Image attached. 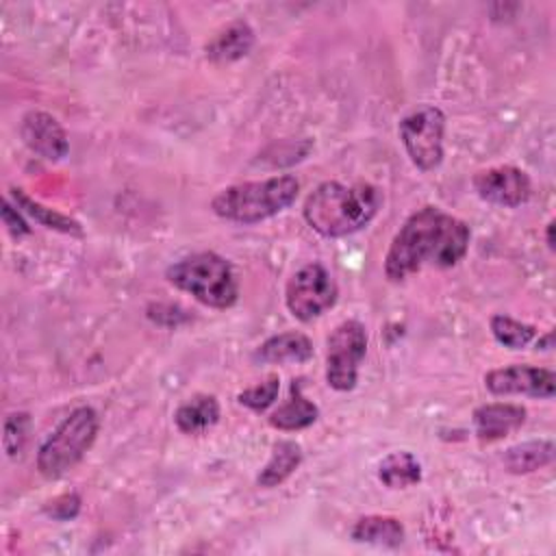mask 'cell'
<instances>
[{"label": "cell", "mask_w": 556, "mask_h": 556, "mask_svg": "<svg viewBox=\"0 0 556 556\" xmlns=\"http://www.w3.org/2000/svg\"><path fill=\"white\" fill-rule=\"evenodd\" d=\"M302 463V445L291 439H280L271 445L269 460L256 476V484L263 489L280 486Z\"/></svg>", "instance_id": "obj_18"}, {"label": "cell", "mask_w": 556, "mask_h": 556, "mask_svg": "<svg viewBox=\"0 0 556 556\" xmlns=\"http://www.w3.org/2000/svg\"><path fill=\"white\" fill-rule=\"evenodd\" d=\"M352 541L376 547H397L404 543V526L391 515H365L358 517L350 530Z\"/></svg>", "instance_id": "obj_17"}, {"label": "cell", "mask_w": 556, "mask_h": 556, "mask_svg": "<svg viewBox=\"0 0 556 556\" xmlns=\"http://www.w3.org/2000/svg\"><path fill=\"white\" fill-rule=\"evenodd\" d=\"M378 480L389 489H408L421 482V465L415 454L397 450L387 454L378 465Z\"/></svg>", "instance_id": "obj_20"}, {"label": "cell", "mask_w": 556, "mask_h": 556, "mask_svg": "<svg viewBox=\"0 0 556 556\" xmlns=\"http://www.w3.org/2000/svg\"><path fill=\"white\" fill-rule=\"evenodd\" d=\"M254 46V30L245 20H235L222 26L204 46V54L213 63H235L250 54Z\"/></svg>", "instance_id": "obj_13"}, {"label": "cell", "mask_w": 556, "mask_h": 556, "mask_svg": "<svg viewBox=\"0 0 556 556\" xmlns=\"http://www.w3.org/2000/svg\"><path fill=\"white\" fill-rule=\"evenodd\" d=\"M339 287L321 263L300 267L285 287L287 311L300 321H313L337 304Z\"/></svg>", "instance_id": "obj_8"}, {"label": "cell", "mask_w": 556, "mask_h": 556, "mask_svg": "<svg viewBox=\"0 0 556 556\" xmlns=\"http://www.w3.org/2000/svg\"><path fill=\"white\" fill-rule=\"evenodd\" d=\"M471 187L480 200L506 208H517L532 195L530 176L515 165H493L480 169L473 174Z\"/></svg>", "instance_id": "obj_9"}, {"label": "cell", "mask_w": 556, "mask_h": 556, "mask_svg": "<svg viewBox=\"0 0 556 556\" xmlns=\"http://www.w3.org/2000/svg\"><path fill=\"white\" fill-rule=\"evenodd\" d=\"M0 215H2V224L7 226V230L11 232V237L20 239V237H26L30 232V226L28 222L22 217V211L11 204L9 200H2V208H0Z\"/></svg>", "instance_id": "obj_26"}, {"label": "cell", "mask_w": 556, "mask_h": 556, "mask_svg": "<svg viewBox=\"0 0 556 556\" xmlns=\"http://www.w3.org/2000/svg\"><path fill=\"white\" fill-rule=\"evenodd\" d=\"M9 191H11V198H13L15 206H17L22 213L30 215L37 224H41V226H46V228H50V230L65 232V235H76V237L83 235V228H80V224H78L76 219H72V217H67V215H63V213H59V211H54V208L43 206L41 202H37V200H33L30 195H26L24 189L11 187Z\"/></svg>", "instance_id": "obj_21"}, {"label": "cell", "mask_w": 556, "mask_h": 556, "mask_svg": "<svg viewBox=\"0 0 556 556\" xmlns=\"http://www.w3.org/2000/svg\"><path fill=\"white\" fill-rule=\"evenodd\" d=\"M400 141L406 156L419 172H432L443 163V137H445V115L439 106L426 104L397 124Z\"/></svg>", "instance_id": "obj_6"}, {"label": "cell", "mask_w": 556, "mask_h": 556, "mask_svg": "<svg viewBox=\"0 0 556 556\" xmlns=\"http://www.w3.org/2000/svg\"><path fill=\"white\" fill-rule=\"evenodd\" d=\"M554 226H556L554 219H549L547 226H545V243H547L549 250H554Z\"/></svg>", "instance_id": "obj_27"}, {"label": "cell", "mask_w": 556, "mask_h": 556, "mask_svg": "<svg viewBox=\"0 0 556 556\" xmlns=\"http://www.w3.org/2000/svg\"><path fill=\"white\" fill-rule=\"evenodd\" d=\"M319 417V408L315 402H311L304 393L298 380L291 384L289 400L282 402L271 415H269V426L278 428L282 432H293V430H304L313 426Z\"/></svg>", "instance_id": "obj_16"}, {"label": "cell", "mask_w": 556, "mask_h": 556, "mask_svg": "<svg viewBox=\"0 0 556 556\" xmlns=\"http://www.w3.org/2000/svg\"><path fill=\"white\" fill-rule=\"evenodd\" d=\"M254 358L258 363H269V365H282V363H306L313 358V343L304 332L298 330H287L278 332L269 339H265L256 352Z\"/></svg>", "instance_id": "obj_14"}, {"label": "cell", "mask_w": 556, "mask_h": 556, "mask_svg": "<svg viewBox=\"0 0 556 556\" xmlns=\"http://www.w3.org/2000/svg\"><path fill=\"white\" fill-rule=\"evenodd\" d=\"M536 348H541V350H549V348H552V332H547L543 341L539 339V341H536Z\"/></svg>", "instance_id": "obj_28"}, {"label": "cell", "mask_w": 556, "mask_h": 556, "mask_svg": "<svg viewBox=\"0 0 556 556\" xmlns=\"http://www.w3.org/2000/svg\"><path fill=\"white\" fill-rule=\"evenodd\" d=\"M278 391H280V378H278V374H269L265 380L243 389L237 395V402L254 413H265L276 402Z\"/></svg>", "instance_id": "obj_23"}, {"label": "cell", "mask_w": 556, "mask_h": 556, "mask_svg": "<svg viewBox=\"0 0 556 556\" xmlns=\"http://www.w3.org/2000/svg\"><path fill=\"white\" fill-rule=\"evenodd\" d=\"M526 408L513 402H489L480 404L473 415V432L480 441H500L513 432H517L526 424Z\"/></svg>", "instance_id": "obj_12"}, {"label": "cell", "mask_w": 556, "mask_h": 556, "mask_svg": "<svg viewBox=\"0 0 556 556\" xmlns=\"http://www.w3.org/2000/svg\"><path fill=\"white\" fill-rule=\"evenodd\" d=\"M367 354V330L358 319L341 321L326 339V382L345 393L358 382V367Z\"/></svg>", "instance_id": "obj_7"}, {"label": "cell", "mask_w": 556, "mask_h": 556, "mask_svg": "<svg viewBox=\"0 0 556 556\" xmlns=\"http://www.w3.org/2000/svg\"><path fill=\"white\" fill-rule=\"evenodd\" d=\"M78 508H80V497L76 493H63L59 497H54L52 502H48L43 506V513L52 519H59V521H70L78 515Z\"/></svg>", "instance_id": "obj_25"}, {"label": "cell", "mask_w": 556, "mask_h": 556, "mask_svg": "<svg viewBox=\"0 0 556 556\" xmlns=\"http://www.w3.org/2000/svg\"><path fill=\"white\" fill-rule=\"evenodd\" d=\"M382 191L371 182L326 180L304 200L302 215L321 237L339 239L363 230L380 211Z\"/></svg>", "instance_id": "obj_2"}, {"label": "cell", "mask_w": 556, "mask_h": 556, "mask_svg": "<svg viewBox=\"0 0 556 556\" xmlns=\"http://www.w3.org/2000/svg\"><path fill=\"white\" fill-rule=\"evenodd\" d=\"M298 191L300 182L291 174L237 182L213 195L211 211L226 222L252 226L289 208L295 202Z\"/></svg>", "instance_id": "obj_3"}, {"label": "cell", "mask_w": 556, "mask_h": 556, "mask_svg": "<svg viewBox=\"0 0 556 556\" xmlns=\"http://www.w3.org/2000/svg\"><path fill=\"white\" fill-rule=\"evenodd\" d=\"M484 387L491 395H528L552 400L556 393V374L534 365H508L486 371Z\"/></svg>", "instance_id": "obj_10"}, {"label": "cell", "mask_w": 556, "mask_h": 556, "mask_svg": "<svg viewBox=\"0 0 556 556\" xmlns=\"http://www.w3.org/2000/svg\"><path fill=\"white\" fill-rule=\"evenodd\" d=\"M491 334L493 339L508 348V350H523L526 345H530L536 337V328L532 324H526V321H519L510 315H493L491 321Z\"/></svg>", "instance_id": "obj_22"}, {"label": "cell", "mask_w": 556, "mask_h": 556, "mask_svg": "<svg viewBox=\"0 0 556 556\" xmlns=\"http://www.w3.org/2000/svg\"><path fill=\"white\" fill-rule=\"evenodd\" d=\"M30 430V415L28 413H9L4 419V434H2V447L7 456L15 458L22 454Z\"/></svg>", "instance_id": "obj_24"}, {"label": "cell", "mask_w": 556, "mask_h": 556, "mask_svg": "<svg viewBox=\"0 0 556 556\" xmlns=\"http://www.w3.org/2000/svg\"><path fill=\"white\" fill-rule=\"evenodd\" d=\"M165 278L178 291L208 308H230L239 300V282L228 258L217 252H195L165 269Z\"/></svg>", "instance_id": "obj_4"}, {"label": "cell", "mask_w": 556, "mask_h": 556, "mask_svg": "<svg viewBox=\"0 0 556 556\" xmlns=\"http://www.w3.org/2000/svg\"><path fill=\"white\" fill-rule=\"evenodd\" d=\"M469 226L439 206H421L410 213L393 235L384 254V276L400 282L424 265L441 269L458 265L469 250Z\"/></svg>", "instance_id": "obj_1"}, {"label": "cell", "mask_w": 556, "mask_h": 556, "mask_svg": "<svg viewBox=\"0 0 556 556\" xmlns=\"http://www.w3.org/2000/svg\"><path fill=\"white\" fill-rule=\"evenodd\" d=\"M552 460H554V443L549 439H534V441H523V443L510 445L502 456L504 469L515 476H523V473L543 469Z\"/></svg>", "instance_id": "obj_19"}, {"label": "cell", "mask_w": 556, "mask_h": 556, "mask_svg": "<svg viewBox=\"0 0 556 556\" xmlns=\"http://www.w3.org/2000/svg\"><path fill=\"white\" fill-rule=\"evenodd\" d=\"M20 137L30 152L46 161H63L70 152L67 132L48 111H28L20 122Z\"/></svg>", "instance_id": "obj_11"}, {"label": "cell", "mask_w": 556, "mask_h": 556, "mask_svg": "<svg viewBox=\"0 0 556 556\" xmlns=\"http://www.w3.org/2000/svg\"><path fill=\"white\" fill-rule=\"evenodd\" d=\"M222 408L215 395L208 393H195L193 397L185 400L176 413H174V424L182 434H204L219 421Z\"/></svg>", "instance_id": "obj_15"}, {"label": "cell", "mask_w": 556, "mask_h": 556, "mask_svg": "<svg viewBox=\"0 0 556 556\" xmlns=\"http://www.w3.org/2000/svg\"><path fill=\"white\" fill-rule=\"evenodd\" d=\"M100 430V417L91 406H76L46 437L37 450V471L56 480L74 469L91 450Z\"/></svg>", "instance_id": "obj_5"}]
</instances>
